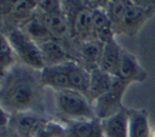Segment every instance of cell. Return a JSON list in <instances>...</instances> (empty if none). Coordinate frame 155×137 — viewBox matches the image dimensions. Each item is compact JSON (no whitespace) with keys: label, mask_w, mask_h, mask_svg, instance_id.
Wrapping results in <instances>:
<instances>
[{"label":"cell","mask_w":155,"mask_h":137,"mask_svg":"<svg viewBox=\"0 0 155 137\" xmlns=\"http://www.w3.org/2000/svg\"><path fill=\"white\" fill-rule=\"evenodd\" d=\"M35 137H67V125L62 121L46 120Z\"/></svg>","instance_id":"603a6c76"},{"label":"cell","mask_w":155,"mask_h":137,"mask_svg":"<svg viewBox=\"0 0 155 137\" xmlns=\"http://www.w3.org/2000/svg\"><path fill=\"white\" fill-rule=\"evenodd\" d=\"M117 78L127 82L128 85L132 82H143L147 80L148 74L138 62L134 55L131 52L122 50V56H121V62L120 67L116 74Z\"/></svg>","instance_id":"52a82bcc"},{"label":"cell","mask_w":155,"mask_h":137,"mask_svg":"<svg viewBox=\"0 0 155 137\" xmlns=\"http://www.w3.org/2000/svg\"><path fill=\"white\" fill-rule=\"evenodd\" d=\"M90 87H88V99L93 103L97 98L108 92L114 82V75L102 70L101 68L93 69L90 72Z\"/></svg>","instance_id":"ac0fdd59"},{"label":"cell","mask_w":155,"mask_h":137,"mask_svg":"<svg viewBox=\"0 0 155 137\" xmlns=\"http://www.w3.org/2000/svg\"><path fill=\"white\" fill-rule=\"evenodd\" d=\"M62 11L69 25L70 38L76 46L93 39V8L85 0H63Z\"/></svg>","instance_id":"7a4b0ae2"},{"label":"cell","mask_w":155,"mask_h":137,"mask_svg":"<svg viewBox=\"0 0 155 137\" xmlns=\"http://www.w3.org/2000/svg\"><path fill=\"white\" fill-rule=\"evenodd\" d=\"M131 0H114V1H109L105 6V11L108 13V17L113 24L114 32L119 28V25L122 22V18L125 16V12L128 7Z\"/></svg>","instance_id":"44dd1931"},{"label":"cell","mask_w":155,"mask_h":137,"mask_svg":"<svg viewBox=\"0 0 155 137\" xmlns=\"http://www.w3.org/2000/svg\"><path fill=\"white\" fill-rule=\"evenodd\" d=\"M39 47L42 55V59L45 62V67L62 64L69 59H73L68 51L64 48V46L54 39H50L39 44Z\"/></svg>","instance_id":"5bb4252c"},{"label":"cell","mask_w":155,"mask_h":137,"mask_svg":"<svg viewBox=\"0 0 155 137\" xmlns=\"http://www.w3.org/2000/svg\"><path fill=\"white\" fill-rule=\"evenodd\" d=\"M44 87L40 70L23 63L15 64L1 75V109L10 114L21 112L41 113Z\"/></svg>","instance_id":"6da1fadb"},{"label":"cell","mask_w":155,"mask_h":137,"mask_svg":"<svg viewBox=\"0 0 155 137\" xmlns=\"http://www.w3.org/2000/svg\"><path fill=\"white\" fill-rule=\"evenodd\" d=\"M0 137H18L16 132L8 126H0Z\"/></svg>","instance_id":"484cf974"},{"label":"cell","mask_w":155,"mask_h":137,"mask_svg":"<svg viewBox=\"0 0 155 137\" xmlns=\"http://www.w3.org/2000/svg\"><path fill=\"white\" fill-rule=\"evenodd\" d=\"M2 35H5L11 44L17 55V58L19 59V63H23L38 70L45 68V62L42 59L39 45L21 28H10L7 29V32H2Z\"/></svg>","instance_id":"277c9868"},{"label":"cell","mask_w":155,"mask_h":137,"mask_svg":"<svg viewBox=\"0 0 155 137\" xmlns=\"http://www.w3.org/2000/svg\"><path fill=\"white\" fill-rule=\"evenodd\" d=\"M2 1H5V0H1V2H2Z\"/></svg>","instance_id":"f546056e"},{"label":"cell","mask_w":155,"mask_h":137,"mask_svg":"<svg viewBox=\"0 0 155 137\" xmlns=\"http://www.w3.org/2000/svg\"><path fill=\"white\" fill-rule=\"evenodd\" d=\"M92 36L103 44L115 39V32L105 8H93Z\"/></svg>","instance_id":"2e32d148"},{"label":"cell","mask_w":155,"mask_h":137,"mask_svg":"<svg viewBox=\"0 0 155 137\" xmlns=\"http://www.w3.org/2000/svg\"><path fill=\"white\" fill-rule=\"evenodd\" d=\"M40 76L42 85L45 87L54 90L56 92L70 89V81L65 63L57 65H46L40 70Z\"/></svg>","instance_id":"ba28073f"},{"label":"cell","mask_w":155,"mask_h":137,"mask_svg":"<svg viewBox=\"0 0 155 137\" xmlns=\"http://www.w3.org/2000/svg\"><path fill=\"white\" fill-rule=\"evenodd\" d=\"M131 1L148 11H155V0H131Z\"/></svg>","instance_id":"d4e9b609"},{"label":"cell","mask_w":155,"mask_h":137,"mask_svg":"<svg viewBox=\"0 0 155 137\" xmlns=\"http://www.w3.org/2000/svg\"><path fill=\"white\" fill-rule=\"evenodd\" d=\"M85 1L92 8H105V6H107L105 0H85Z\"/></svg>","instance_id":"4316f807"},{"label":"cell","mask_w":155,"mask_h":137,"mask_svg":"<svg viewBox=\"0 0 155 137\" xmlns=\"http://www.w3.org/2000/svg\"><path fill=\"white\" fill-rule=\"evenodd\" d=\"M56 109L64 122L96 118L92 102L81 92L63 90L56 92Z\"/></svg>","instance_id":"3957f363"},{"label":"cell","mask_w":155,"mask_h":137,"mask_svg":"<svg viewBox=\"0 0 155 137\" xmlns=\"http://www.w3.org/2000/svg\"><path fill=\"white\" fill-rule=\"evenodd\" d=\"M104 137H128V109L101 120Z\"/></svg>","instance_id":"4fadbf2b"},{"label":"cell","mask_w":155,"mask_h":137,"mask_svg":"<svg viewBox=\"0 0 155 137\" xmlns=\"http://www.w3.org/2000/svg\"><path fill=\"white\" fill-rule=\"evenodd\" d=\"M44 114L38 112H21L10 115L8 126L18 137H35L39 129L46 122Z\"/></svg>","instance_id":"8992f818"},{"label":"cell","mask_w":155,"mask_h":137,"mask_svg":"<svg viewBox=\"0 0 155 137\" xmlns=\"http://www.w3.org/2000/svg\"><path fill=\"white\" fill-rule=\"evenodd\" d=\"M127 87H128L127 82L115 76L110 90L92 103L96 118H98L99 120H104L125 109L122 104V98Z\"/></svg>","instance_id":"5b68a950"},{"label":"cell","mask_w":155,"mask_h":137,"mask_svg":"<svg viewBox=\"0 0 155 137\" xmlns=\"http://www.w3.org/2000/svg\"><path fill=\"white\" fill-rule=\"evenodd\" d=\"M105 1H107V4H108L109 1H114V0H105Z\"/></svg>","instance_id":"f1b7e54d"},{"label":"cell","mask_w":155,"mask_h":137,"mask_svg":"<svg viewBox=\"0 0 155 137\" xmlns=\"http://www.w3.org/2000/svg\"><path fill=\"white\" fill-rule=\"evenodd\" d=\"M150 137H155V129L151 130V132H150Z\"/></svg>","instance_id":"83f0119b"},{"label":"cell","mask_w":155,"mask_h":137,"mask_svg":"<svg viewBox=\"0 0 155 137\" xmlns=\"http://www.w3.org/2000/svg\"><path fill=\"white\" fill-rule=\"evenodd\" d=\"M17 55L12 48L11 44L5 35L1 34V50H0V62H1V75L5 74L10 68L17 64Z\"/></svg>","instance_id":"7402d4cb"},{"label":"cell","mask_w":155,"mask_h":137,"mask_svg":"<svg viewBox=\"0 0 155 137\" xmlns=\"http://www.w3.org/2000/svg\"><path fill=\"white\" fill-rule=\"evenodd\" d=\"M64 124L67 125V137H104L102 122L98 118L75 120Z\"/></svg>","instance_id":"8fae6325"},{"label":"cell","mask_w":155,"mask_h":137,"mask_svg":"<svg viewBox=\"0 0 155 137\" xmlns=\"http://www.w3.org/2000/svg\"><path fill=\"white\" fill-rule=\"evenodd\" d=\"M63 0H40L39 11L42 12H57L62 11Z\"/></svg>","instance_id":"cb8c5ba5"},{"label":"cell","mask_w":155,"mask_h":137,"mask_svg":"<svg viewBox=\"0 0 155 137\" xmlns=\"http://www.w3.org/2000/svg\"><path fill=\"white\" fill-rule=\"evenodd\" d=\"M150 132L148 113L143 109H128V137H150Z\"/></svg>","instance_id":"d6986e66"},{"label":"cell","mask_w":155,"mask_h":137,"mask_svg":"<svg viewBox=\"0 0 155 137\" xmlns=\"http://www.w3.org/2000/svg\"><path fill=\"white\" fill-rule=\"evenodd\" d=\"M150 11L136 5L134 2L130 1L128 7L125 12V16L122 18L121 24L115 30V35L117 34H133L137 32V29L145 22L148 13Z\"/></svg>","instance_id":"30bf717a"},{"label":"cell","mask_w":155,"mask_h":137,"mask_svg":"<svg viewBox=\"0 0 155 137\" xmlns=\"http://www.w3.org/2000/svg\"><path fill=\"white\" fill-rule=\"evenodd\" d=\"M18 28H21L38 45L41 44V42H44V41H47L50 39H53L52 35L50 34L47 27L45 25L42 18L40 16L39 10L35 11L28 19H25Z\"/></svg>","instance_id":"e0dca14e"},{"label":"cell","mask_w":155,"mask_h":137,"mask_svg":"<svg viewBox=\"0 0 155 137\" xmlns=\"http://www.w3.org/2000/svg\"><path fill=\"white\" fill-rule=\"evenodd\" d=\"M65 65L70 81V89L79 91L87 97L88 87H90V76H91L90 72L75 59H69L68 62H65Z\"/></svg>","instance_id":"7c38bea8"},{"label":"cell","mask_w":155,"mask_h":137,"mask_svg":"<svg viewBox=\"0 0 155 137\" xmlns=\"http://www.w3.org/2000/svg\"><path fill=\"white\" fill-rule=\"evenodd\" d=\"M122 47L119 45V42L113 39L108 42L104 44L103 47V53L99 63V68L110 75L116 76L120 62H121V56H122Z\"/></svg>","instance_id":"9a60e30c"},{"label":"cell","mask_w":155,"mask_h":137,"mask_svg":"<svg viewBox=\"0 0 155 137\" xmlns=\"http://www.w3.org/2000/svg\"><path fill=\"white\" fill-rule=\"evenodd\" d=\"M104 44L96 39H90L78 46V62L88 72L99 68Z\"/></svg>","instance_id":"9c48e42d"},{"label":"cell","mask_w":155,"mask_h":137,"mask_svg":"<svg viewBox=\"0 0 155 137\" xmlns=\"http://www.w3.org/2000/svg\"><path fill=\"white\" fill-rule=\"evenodd\" d=\"M39 5H40V0H18L13 5L11 12L7 15L8 19L15 21V27L13 28L19 27L35 11H38Z\"/></svg>","instance_id":"ffe728a7"}]
</instances>
